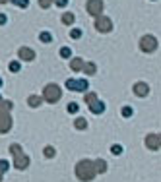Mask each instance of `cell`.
<instances>
[{
	"label": "cell",
	"instance_id": "5",
	"mask_svg": "<svg viewBox=\"0 0 161 182\" xmlns=\"http://www.w3.org/2000/svg\"><path fill=\"white\" fill-rule=\"evenodd\" d=\"M140 48H142L144 52H154L155 48H157V39H155L154 35H144L142 41H140Z\"/></svg>",
	"mask_w": 161,
	"mask_h": 182
},
{
	"label": "cell",
	"instance_id": "14",
	"mask_svg": "<svg viewBox=\"0 0 161 182\" xmlns=\"http://www.w3.org/2000/svg\"><path fill=\"white\" fill-rule=\"evenodd\" d=\"M93 167H95V171H97V172H105V171H107V163H105L103 159L93 161Z\"/></svg>",
	"mask_w": 161,
	"mask_h": 182
},
{
	"label": "cell",
	"instance_id": "28",
	"mask_svg": "<svg viewBox=\"0 0 161 182\" xmlns=\"http://www.w3.org/2000/svg\"><path fill=\"white\" fill-rule=\"evenodd\" d=\"M121 113H122V116H124V118H128V116H132V113H134V110H132L130 107H122Z\"/></svg>",
	"mask_w": 161,
	"mask_h": 182
},
{
	"label": "cell",
	"instance_id": "1",
	"mask_svg": "<svg viewBox=\"0 0 161 182\" xmlns=\"http://www.w3.org/2000/svg\"><path fill=\"white\" fill-rule=\"evenodd\" d=\"M95 175H97V171H95V167H93V161L84 159L76 165V176L82 182H91L95 178Z\"/></svg>",
	"mask_w": 161,
	"mask_h": 182
},
{
	"label": "cell",
	"instance_id": "31",
	"mask_svg": "<svg viewBox=\"0 0 161 182\" xmlns=\"http://www.w3.org/2000/svg\"><path fill=\"white\" fill-rule=\"evenodd\" d=\"M51 4H52L51 0H39V6H41V8H49Z\"/></svg>",
	"mask_w": 161,
	"mask_h": 182
},
{
	"label": "cell",
	"instance_id": "36",
	"mask_svg": "<svg viewBox=\"0 0 161 182\" xmlns=\"http://www.w3.org/2000/svg\"><path fill=\"white\" fill-rule=\"evenodd\" d=\"M0 87H2V80H0Z\"/></svg>",
	"mask_w": 161,
	"mask_h": 182
},
{
	"label": "cell",
	"instance_id": "35",
	"mask_svg": "<svg viewBox=\"0 0 161 182\" xmlns=\"http://www.w3.org/2000/svg\"><path fill=\"white\" fill-rule=\"evenodd\" d=\"M0 182H2V172H0Z\"/></svg>",
	"mask_w": 161,
	"mask_h": 182
},
{
	"label": "cell",
	"instance_id": "2",
	"mask_svg": "<svg viewBox=\"0 0 161 182\" xmlns=\"http://www.w3.org/2000/svg\"><path fill=\"white\" fill-rule=\"evenodd\" d=\"M10 109H12L10 101H0V134H8L12 130Z\"/></svg>",
	"mask_w": 161,
	"mask_h": 182
},
{
	"label": "cell",
	"instance_id": "20",
	"mask_svg": "<svg viewBox=\"0 0 161 182\" xmlns=\"http://www.w3.org/2000/svg\"><path fill=\"white\" fill-rule=\"evenodd\" d=\"M14 6H18V8H27L29 6V0H10Z\"/></svg>",
	"mask_w": 161,
	"mask_h": 182
},
{
	"label": "cell",
	"instance_id": "26",
	"mask_svg": "<svg viewBox=\"0 0 161 182\" xmlns=\"http://www.w3.org/2000/svg\"><path fill=\"white\" fill-rule=\"evenodd\" d=\"M70 37H72V39H80V37H82V29H78V27H74V29L70 31Z\"/></svg>",
	"mask_w": 161,
	"mask_h": 182
},
{
	"label": "cell",
	"instance_id": "32",
	"mask_svg": "<svg viewBox=\"0 0 161 182\" xmlns=\"http://www.w3.org/2000/svg\"><path fill=\"white\" fill-rule=\"evenodd\" d=\"M55 4H56L58 8H64L66 4H68V0H55Z\"/></svg>",
	"mask_w": 161,
	"mask_h": 182
},
{
	"label": "cell",
	"instance_id": "15",
	"mask_svg": "<svg viewBox=\"0 0 161 182\" xmlns=\"http://www.w3.org/2000/svg\"><path fill=\"white\" fill-rule=\"evenodd\" d=\"M88 87H89L88 80H76V89L74 91H88Z\"/></svg>",
	"mask_w": 161,
	"mask_h": 182
},
{
	"label": "cell",
	"instance_id": "38",
	"mask_svg": "<svg viewBox=\"0 0 161 182\" xmlns=\"http://www.w3.org/2000/svg\"><path fill=\"white\" fill-rule=\"evenodd\" d=\"M51 2H55V0H51Z\"/></svg>",
	"mask_w": 161,
	"mask_h": 182
},
{
	"label": "cell",
	"instance_id": "29",
	"mask_svg": "<svg viewBox=\"0 0 161 182\" xmlns=\"http://www.w3.org/2000/svg\"><path fill=\"white\" fill-rule=\"evenodd\" d=\"M66 89H70V91L76 89V80H66Z\"/></svg>",
	"mask_w": 161,
	"mask_h": 182
},
{
	"label": "cell",
	"instance_id": "19",
	"mask_svg": "<svg viewBox=\"0 0 161 182\" xmlns=\"http://www.w3.org/2000/svg\"><path fill=\"white\" fill-rule=\"evenodd\" d=\"M39 39H41V43H51V41H52V35H51L49 31H43V33L39 35Z\"/></svg>",
	"mask_w": 161,
	"mask_h": 182
},
{
	"label": "cell",
	"instance_id": "13",
	"mask_svg": "<svg viewBox=\"0 0 161 182\" xmlns=\"http://www.w3.org/2000/svg\"><path fill=\"white\" fill-rule=\"evenodd\" d=\"M95 72H97L95 62H85V64H84V74H88V76H93Z\"/></svg>",
	"mask_w": 161,
	"mask_h": 182
},
{
	"label": "cell",
	"instance_id": "30",
	"mask_svg": "<svg viewBox=\"0 0 161 182\" xmlns=\"http://www.w3.org/2000/svg\"><path fill=\"white\" fill-rule=\"evenodd\" d=\"M95 99H97L95 93H88V95H85V103H88V105H89V103H93Z\"/></svg>",
	"mask_w": 161,
	"mask_h": 182
},
{
	"label": "cell",
	"instance_id": "12",
	"mask_svg": "<svg viewBox=\"0 0 161 182\" xmlns=\"http://www.w3.org/2000/svg\"><path fill=\"white\" fill-rule=\"evenodd\" d=\"M84 64H85V62L82 60V58H72V62H70V68H72L74 72H82V70H84Z\"/></svg>",
	"mask_w": 161,
	"mask_h": 182
},
{
	"label": "cell",
	"instance_id": "16",
	"mask_svg": "<svg viewBox=\"0 0 161 182\" xmlns=\"http://www.w3.org/2000/svg\"><path fill=\"white\" fill-rule=\"evenodd\" d=\"M74 126H76L78 130H85V128H88V120L82 118V116H78L76 120H74Z\"/></svg>",
	"mask_w": 161,
	"mask_h": 182
},
{
	"label": "cell",
	"instance_id": "22",
	"mask_svg": "<svg viewBox=\"0 0 161 182\" xmlns=\"http://www.w3.org/2000/svg\"><path fill=\"white\" fill-rule=\"evenodd\" d=\"M43 153H45V157H49V159H51V157H55V147H51V145H47V147H45V149H43Z\"/></svg>",
	"mask_w": 161,
	"mask_h": 182
},
{
	"label": "cell",
	"instance_id": "6",
	"mask_svg": "<svg viewBox=\"0 0 161 182\" xmlns=\"http://www.w3.org/2000/svg\"><path fill=\"white\" fill-rule=\"evenodd\" d=\"M95 27H97V31H101V33H109L113 29V22H111V18L101 14V16L95 18Z\"/></svg>",
	"mask_w": 161,
	"mask_h": 182
},
{
	"label": "cell",
	"instance_id": "8",
	"mask_svg": "<svg viewBox=\"0 0 161 182\" xmlns=\"http://www.w3.org/2000/svg\"><path fill=\"white\" fill-rule=\"evenodd\" d=\"M146 145L150 147V149H154V151H157L159 149V145H161V138H159V134H150L146 138Z\"/></svg>",
	"mask_w": 161,
	"mask_h": 182
},
{
	"label": "cell",
	"instance_id": "33",
	"mask_svg": "<svg viewBox=\"0 0 161 182\" xmlns=\"http://www.w3.org/2000/svg\"><path fill=\"white\" fill-rule=\"evenodd\" d=\"M8 22V18H6V16H4V14H0V25H4V23H6Z\"/></svg>",
	"mask_w": 161,
	"mask_h": 182
},
{
	"label": "cell",
	"instance_id": "21",
	"mask_svg": "<svg viewBox=\"0 0 161 182\" xmlns=\"http://www.w3.org/2000/svg\"><path fill=\"white\" fill-rule=\"evenodd\" d=\"M8 68H10V72H14V74H16V72H19V68H22V66H19V62H18V60H12Z\"/></svg>",
	"mask_w": 161,
	"mask_h": 182
},
{
	"label": "cell",
	"instance_id": "7",
	"mask_svg": "<svg viewBox=\"0 0 161 182\" xmlns=\"http://www.w3.org/2000/svg\"><path fill=\"white\" fill-rule=\"evenodd\" d=\"M85 8H88V12L93 18H97V16L103 14V0H88Z\"/></svg>",
	"mask_w": 161,
	"mask_h": 182
},
{
	"label": "cell",
	"instance_id": "18",
	"mask_svg": "<svg viewBox=\"0 0 161 182\" xmlns=\"http://www.w3.org/2000/svg\"><path fill=\"white\" fill-rule=\"evenodd\" d=\"M74 19H76V18H74V14H72V12H66V14L62 16V22L66 23V25H72V23H74Z\"/></svg>",
	"mask_w": 161,
	"mask_h": 182
},
{
	"label": "cell",
	"instance_id": "34",
	"mask_svg": "<svg viewBox=\"0 0 161 182\" xmlns=\"http://www.w3.org/2000/svg\"><path fill=\"white\" fill-rule=\"evenodd\" d=\"M6 2H10V0H0V4H6Z\"/></svg>",
	"mask_w": 161,
	"mask_h": 182
},
{
	"label": "cell",
	"instance_id": "11",
	"mask_svg": "<svg viewBox=\"0 0 161 182\" xmlns=\"http://www.w3.org/2000/svg\"><path fill=\"white\" fill-rule=\"evenodd\" d=\"M134 93L138 95V97H146V95L150 93V87H148V84H144V81H138V84L134 85Z\"/></svg>",
	"mask_w": 161,
	"mask_h": 182
},
{
	"label": "cell",
	"instance_id": "10",
	"mask_svg": "<svg viewBox=\"0 0 161 182\" xmlns=\"http://www.w3.org/2000/svg\"><path fill=\"white\" fill-rule=\"evenodd\" d=\"M89 110H91L93 114H103L105 113V103H101L99 99H95L93 103H89Z\"/></svg>",
	"mask_w": 161,
	"mask_h": 182
},
{
	"label": "cell",
	"instance_id": "17",
	"mask_svg": "<svg viewBox=\"0 0 161 182\" xmlns=\"http://www.w3.org/2000/svg\"><path fill=\"white\" fill-rule=\"evenodd\" d=\"M27 103H29V107H33V109H35V107H41L43 99H41V97H37V95H31V97L27 99Z\"/></svg>",
	"mask_w": 161,
	"mask_h": 182
},
{
	"label": "cell",
	"instance_id": "9",
	"mask_svg": "<svg viewBox=\"0 0 161 182\" xmlns=\"http://www.w3.org/2000/svg\"><path fill=\"white\" fill-rule=\"evenodd\" d=\"M18 56L22 60H25V62H31L33 58H35V52H33V48H27V47H22L18 51Z\"/></svg>",
	"mask_w": 161,
	"mask_h": 182
},
{
	"label": "cell",
	"instance_id": "3",
	"mask_svg": "<svg viewBox=\"0 0 161 182\" xmlns=\"http://www.w3.org/2000/svg\"><path fill=\"white\" fill-rule=\"evenodd\" d=\"M10 153L14 155V165H16V169L25 171V169L29 167V157L23 153V149L18 145V143H12V145H10Z\"/></svg>",
	"mask_w": 161,
	"mask_h": 182
},
{
	"label": "cell",
	"instance_id": "27",
	"mask_svg": "<svg viewBox=\"0 0 161 182\" xmlns=\"http://www.w3.org/2000/svg\"><path fill=\"white\" fill-rule=\"evenodd\" d=\"M111 153H113V155H121V153H122V145H118V143H115V145L111 147Z\"/></svg>",
	"mask_w": 161,
	"mask_h": 182
},
{
	"label": "cell",
	"instance_id": "37",
	"mask_svg": "<svg viewBox=\"0 0 161 182\" xmlns=\"http://www.w3.org/2000/svg\"><path fill=\"white\" fill-rule=\"evenodd\" d=\"M0 101H2V97H0Z\"/></svg>",
	"mask_w": 161,
	"mask_h": 182
},
{
	"label": "cell",
	"instance_id": "4",
	"mask_svg": "<svg viewBox=\"0 0 161 182\" xmlns=\"http://www.w3.org/2000/svg\"><path fill=\"white\" fill-rule=\"evenodd\" d=\"M60 95H62V89L58 87L56 84H49L47 87L43 89V101H47V103H56L60 99Z\"/></svg>",
	"mask_w": 161,
	"mask_h": 182
},
{
	"label": "cell",
	"instance_id": "24",
	"mask_svg": "<svg viewBox=\"0 0 161 182\" xmlns=\"http://www.w3.org/2000/svg\"><path fill=\"white\" fill-rule=\"evenodd\" d=\"M8 169H10V163H8L6 159H0V172L4 175V172H6Z\"/></svg>",
	"mask_w": 161,
	"mask_h": 182
},
{
	"label": "cell",
	"instance_id": "23",
	"mask_svg": "<svg viewBox=\"0 0 161 182\" xmlns=\"http://www.w3.org/2000/svg\"><path fill=\"white\" fill-rule=\"evenodd\" d=\"M60 56H62V58H70V56H72L70 47H62V48H60Z\"/></svg>",
	"mask_w": 161,
	"mask_h": 182
},
{
	"label": "cell",
	"instance_id": "25",
	"mask_svg": "<svg viewBox=\"0 0 161 182\" xmlns=\"http://www.w3.org/2000/svg\"><path fill=\"white\" fill-rule=\"evenodd\" d=\"M78 110H80V105H78V103H70L68 105V113L70 114H76Z\"/></svg>",
	"mask_w": 161,
	"mask_h": 182
}]
</instances>
